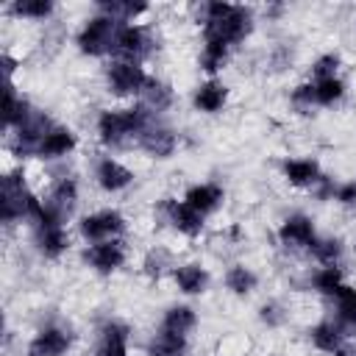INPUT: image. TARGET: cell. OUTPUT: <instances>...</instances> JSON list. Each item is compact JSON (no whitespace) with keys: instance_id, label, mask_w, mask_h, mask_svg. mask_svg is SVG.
<instances>
[{"instance_id":"1","label":"cell","mask_w":356,"mask_h":356,"mask_svg":"<svg viewBox=\"0 0 356 356\" xmlns=\"http://www.w3.org/2000/svg\"><path fill=\"white\" fill-rule=\"evenodd\" d=\"M197 25L203 39H217L234 50L253 33L256 14L250 6H242V3L206 0L197 6Z\"/></svg>"},{"instance_id":"2","label":"cell","mask_w":356,"mask_h":356,"mask_svg":"<svg viewBox=\"0 0 356 356\" xmlns=\"http://www.w3.org/2000/svg\"><path fill=\"white\" fill-rule=\"evenodd\" d=\"M153 120H159V117L153 111H147L139 100L125 103V106L100 108L95 117V136L106 150H117L125 145H136V139Z\"/></svg>"},{"instance_id":"3","label":"cell","mask_w":356,"mask_h":356,"mask_svg":"<svg viewBox=\"0 0 356 356\" xmlns=\"http://www.w3.org/2000/svg\"><path fill=\"white\" fill-rule=\"evenodd\" d=\"M36 197H39V192H33L28 186L25 170L22 167H8L0 178V220H3V225L28 222Z\"/></svg>"},{"instance_id":"4","label":"cell","mask_w":356,"mask_h":356,"mask_svg":"<svg viewBox=\"0 0 356 356\" xmlns=\"http://www.w3.org/2000/svg\"><path fill=\"white\" fill-rule=\"evenodd\" d=\"M103 81H106V92L117 100H139L150 72L145 70V64L136 61H122V58H108L106 70H103Z\"/></svg>"},{"instance_id":"5","label":"cell","mask_w":356,"mask_h":356,"mask_svg":"<svg viewBox=\"0 0 356 356\" xmlns=\"http://www.w3.org/2000/svg\"><path fill=\"white\" fill-rule=\"evenodd\" d=\"M117 28H120V22H114L111 17H106L100 11L89 14L81 22V28L75 31L78 53L86 58H111V44H114Z\"/></svg>"},{"instance_id":"6","label":"cell","mask_w":356,"mask_h":356,"mask_svg":"<svg viewBox=\"0 0 356 356\" xmlns=\"http://www.w3.org/2000/svg\"><path fill=\"white\" fill-rule=\"evenodd\" d=\"M156 50V33L147 22H131V25H120L114 44H111V58H122V61H136L145 64Z\"/></svg>"},{"instance_id":"7","label":"cell","mask_w":356,"mask_h":356,"mask_svg":"<svg viewBox=\"0 0 356 356\" xmlns=\"http://www.w3.org/2000/svg\"><path fill=\"white\" fill-rule=\"evenodd\" d=\"M72 348H75V331L67 323L50 320L31 334L25 345V356H70Z\"/></svg>"},{"instance_id":"8","label":"cell","mask_w":356,"mask_h":356,"mask_svg":"<svg viewBox=\"0 0 356 356\" xmlns=\"http://www.w3.org/2000/svg\"><path fill=\"white\" fill-rule=\"evenodd\" d=\"M128 231V220L120 209H97L78 220V236L83 245L106 242V239H122Z\"/></svg>"},{"instance_id":"9","label":"cell","mask_w":356,"mask_h":356,"mask_svg":"<svg viewBox=\"0 0 356 356\" xmlns=\"http://www.w3.org/2000/svg\"><path fill=\"white\" fill-rule=\"evenodd\" d=\"M50 125H53V120H50L42 108H36L19 128H14L11 134H6V150H8L14 159H19V161L36 159L39 142H42V136L47 134Z\"/></svg>"},{"instance_id":"10","label":"cell","mask_w":356,"mask_h":356,"mask_svg":"<svg viewBox=\"0 0 356 356\" xmlns=\"http://www.w3.org/2000/svg\"><path fill=\"white\" fill-rule=\"evenodd\" d=\"M159 214L164 217V222L175 234H181L186 239H197L206 231V217L200 211H195L184 197H161L159 200Z\"/></svg>"},{"instance_id":"11","label":"cell","mask_w":356,"mask_h":356,"mask_svg":"<svg viewBox=\"0 0 356 356\" xmlns=\"http://www.w3.org/2000/svg\"><path fill=\"white\" fill-rule=\"evenodd\" d=\"M81 259L95 275H114L128 264V245H125V239L92 242L83 248Z\"/></svg>"},{"instance_id":"12","label":"cell","mask_w":356,"mask_h":356,"mask_svg":"<svg viewBox=\"0 0 356 356\" xmlns=\"http://www.w3.org/2000/svg\"><path fill=\"white\" fill-rule=\"evenodd\" d=\"M317 234L320 231H317L314 220L309 214H303V211L286 214L275 228V239L286 253H306L312 248V242L317 239Z\"/></svg>"},{"instance_id":"13","label":"cell","mask_w":356,"mask_h":356,"mask_svg":"<svg viewBox=\"0 0 356 356\" xmlns=\"http://www.w3.org/2000/svg\"><path fill=\"white\" fill-rule=\"evenodd\" d=\"M92 178H95V184H97L100 192H106V195H122V192H128L134 186L136 172L128 164H122L117 156L103 153V156L95 159Z\"/></svg>"},{"instance_id":"14","label":"cell","mask_w":356,"mask_h":356,"mask_svg":"<svg viewBox=\"0 0 356 356\" xmlns=\"http://www.w3.org/2000/svg\"><path fill=\"white\" fill-rule=\"evenodd\" d=\"M136 147H139L147 159L164 161V159L175 156V150L181 147V134H178L172 125H167V122H161V120H153V122L142 131V136L136 139Z\"/></svg>"},{"instance_id":"15","label":"cell","mask_w":356,"mask_h":356,"mask_svg":"<svg viewBox=\"0 0 356 356\" xmlns=\"http://www.w3.org/2000/svg\"><path fill=\"white\" fill-rule=\"evenodd\" d=\"M92 356H131V325L125 320L108 317L97 325Z\"/></svg>"},{"instance_id":"16","label":"cell","mask_w":356,"mask_h":356,"mask_svg":"<svg viewBox=\"0 0 356 356\" xmlns=\"http://www.w3.org/2000/svg\"><path fill=\"white\" fill-rule=\"evenodd\" d=\"M278 172H281V178L289 186L306 189V192H312L320 184V178L325 175L323 167H320V161L314 156H286V159H281Z\"/></svg>"},{"instance_id":"17","label":"cell","mask_w":356,"mask_h":356,"mask_svg":"<svg viewBox=\"0 0 356 356\" xmlns=\"http://www.w3.org/2000/svg\"><path fill=\"white\" fill-rule=\"evenodd\" d=\"M31 234H33V248H36V253H39L44 261H58V259L70 250V245H72V236H70L67 222L33 225Z\"/></svg>"},{"instance_id":"18","label":"cell","mask_w":356,"mask_h":356,"mask_svg":"<svg viewBox=\"0 0 356 356\" xmlns=\"http://www.w3.org/2000/svg\"><path fill=\"white\" fill-rule=\"evenodd\" d=\"M228 97H231V89L225 81L220 78H206L200 81L195 89H192V108L197 114H206V117H214L220 114L225 106H228Z\"/></svg>"},{"instance_id":"19","label":"cell","mask_w":356,"mask_h":356,"mask_svg":"<svg viewBox=\"0 0 356 356\" xmlns=\"http://www.w3.org/2000/svg\"><path fill=\"white\" fill-rule=\"evenodd\" d=\"M75 147H78V134L70 125L53 122L47 128V134L42 136V142H39L36 159L39 161H58V159H67Z\"/></svg>"},{"instance_id":"20","label":"cell","mask_w":356,"mask_h":356,"mask_svg":"<svg viewBox=\"0 0 356 356\" xmlns=\"http://www.w3.org/2000/svg\"><path fill=\"white\" fill-rule=\"evenodd\" d=\"M195 211H200L203 217H211L222 209L225 203V186L217 184V181H197V184H189L181 195Z\"/></svg>"},{"instance_id":"21","label":"cell","mask_w":356,"mask_h":356,"mask_svg":"<svg viewBox=\"0 0 356 356\" xmlns=\"http://www.w3.org/2000/svg\"><path fill=\"white\" fill-rule=\"evenodd\" d=\"M170 275H172V284L178 286V292L186 295V298H200V295H206L209 286H211V275H209L206 264H200V261L175 264Z\"/></svg>"},{"instance_id":"22","label":"cell","mask_w":356,"mask_h":356,"mask_svg":"<svg viewBox=\"0 0 356 356\" xmlns=\"http://www.w3.org/2000/svg\"><path fill=\"white\" fill-rule=\"evenodd\" d=\"M345 339H348V328L339 325L334 317H323V320H317V323L309 328V342H312V348L320 350V353H325V356H331L334 350H339L342 345H348Z\"/></svg>"},{"instance_id":"23","label":"cell","mask_w":356,"mask_h":356,"mask_svg":"<svg viewBox=\"0 0 356 356\" xmlns=\"http://www.w3.org/2000/svg\"><path fill=\"white\" fill-rule=\"evenodd\" d=\"M50 206H56L61 214H72L75 211V206H78V200H81V184H78V178L75 175H58V178H53L50 181V186H47V192L42 195Z\"/></svg>"},{"instance_id":"24","label":"cell","mask_w":356,"mask_h":356,"mask_svg":"<svg viewBox=\"0 0 356 356\" xmlns=\"http://www.w3.org/2000/svg\"><path fill=\"white\" fill-rule=\"evenodd\" d=\"M33 111H36V106L17 89V83H6V97H3V128H6V134L19 128Z\"/></svg>"},{"instance_id":"25","label":"cell","mask_w":356,"mask_h":356,"mask_svg":"<svg viewBox=\"0 0 356 356\" xmlns=\"http://www.w3.org/2000/svg\"><path fill=\"white\" fill-rule=\"evenodd\" d=\"M3 14L17 22H47L56 14L53 0H11L3 6Z\"/></svg>"},{"instance_id":"26","label":"cell","mask_w":356,"mask_h":356,"mask_svg":"<svg viewBox=\"0 0 356 356\" xmlns=\"http://www.w3.org/2000/svg\"><path fill=\"white\" fill-rule=\"evenodd\" d=\"M95 11L111 17L120 25H131V22H142L150 14V6L139 0H100L95 3Z\"/></svg>"},{"instance_id":"27","label":"cell","mask_w":356,"mask_h":356,"mask_svg":"<svg viewBox=\"0 0 356 356\" xmlns=\"http://www.w3.org/2000/svg\"><path fill=\"white\" fill-rule=\"evenodd\" d=\"M231 47L228 44H222V42H217V39H203L200 42V53H197V67H200V72L206 75V78H217L225 67H228V61H231Z\"/></svg>"},{"instance_id":"28","label":"cell","mask_w":356,"mask_h":356,"mask_svg":"<svg viewBox=\"0 0 356 356\" xmlns=\"http://www.w3.org/2000/svg\"><path fill=\"white\" fill-rule=\"evenodd\" d=\"M159 328H161V331H170V334L189 337V334L197 328V312H195L189 303H170V306L161 312Z\"/></svg>"},{"instance_id":"29","label":"cell","mask_w":356,"mask_h":356,"mask_svg":"<svg viewBox=\"0 0 356 356\" xmlns=\"http://www.w3.org/2000/svg\"><path fill=\"white\" fill-rule=\"evenodd\" d=\"M345 284H348V281H345L342 264H317V267L312 270V275H309V289L317 292V295H323V298H328V300H331Z\"/></svg>"},{"instance_id":"30","label":"cell","mask_w":356,"mask_h":356,"mask_svg":"<svg viewBox=\"0 0 356 356\" xmlns=\"http://www.w3.org/2000/svg\"><path fill=\"white\" fill-rule=\"evenodd\" d=\"M139 103H142L147 111H153V114L159 117V114H164V111L172 108V103H175V92H172V86H170L164 78L150 75V81H147V86H145Z\"/></svg>"},{"instance_id":"31","label":"cell","mask_w":356,"mask_h":356,"mask_svg":"<svg viewBox=\"0 0 356 356\" xmlns=\"http://www.w3.org/2000/svg\"><path fill=\"white\" fill-rule=\"evenodd\" d=\"M222 284L225 289L234 295V298H250L259 286V275L253 267H248L245 261H236L231 267H225V275H222Z\"/></svg>"},{"instance_id":"32","label":"cell","mask_w":356,"mask_h":356,"mask_svg":"<svg viewBox=\"0 0 356 356\" xmlns=\"http://www.w3.org/2000/svg\"><path fill=\"white\" fill-rule=\"evenodd\" d=\"M145 356H189V337L156 328L145 345Z\"/></svg>"},{"instance_id":"33","label":"cell","mask_w":356,"mask_h":356,"mask_svg":"<svg viewBox=\"0 0 356 356\" xmlns=\"http://www.w3.org/2000/svg\"><path fill=\"white\" fill-rule=\"evenodd\" d=\"M306 256H312L317 264H342L345 242L339 236H334V234H317V239L312 242Z\"/></svg>"},{"instance_id":"34","label":"cell","mask_w":356,"mask_h":356,"mask_svg":"<svg viewBox=\"0 0 356 356\" xmlns=\"http://www.w3.org/2000/svg\"><path fill=\"white\" fill-rule=\"evenodd\" d=\"M331 306H334V320L339 325H345L348 331L356 328V286L345 284L334 298H331Z\"/></svg>"},{"instance_id":"35","label":"cell","mask_w":356,"mask_h":356,"mask_svg":"<svg viewBox=\"0 0 356 356\" xmlns=\"http://www.w3.org/2000/svg\"><path fill=\"white\" fill-rule=\"evenodd\" d=\"M345 92H348V83L342 81V75L314 81V100H317V108H334L337 103H342Z\"/></svg>"},{"instance_id":"36","label":"cell","mask_w":356,"mask_h":356,"mask_svg":"<svg viewBox=\"0 0 356 356\" xmlns=\"http://www.w3.org/2000/svg\"><path fill=\"white\" fill-rule=\"evenodd\" d=\"M339 67H342V58L339 53L328 50V53H320L312 67H309V81H323V78H337L339 75Z\"/></svg>"},{"instance_id":"37","label":"cell","mask_w":356,"mask_h":356,"mask_svg":"<svg viewBox=\"0 0 356 356\" xmlns=\"http://www.w3.org/2000/svg\"><path fill=\"white\" fill-rule=\"evenodd\" d=\"M289 106H292L295 111H300V114L317 108V100H314V81L306 78V81L295 83V86L289 89Z\"/></svg>"},{"instance_id":"38","label":"cell","mask_w":356,"mask_h":356,"mask_svg":"<svg viewBox=\"0 0 356 356\" xmlns=\"http://www.w3.org/2000/svg\"><path fill=\"white\" fill-rule=\"evenodd\" d=\"M172 261H170V253L167 250H161V248H156V250H150L147 256H145V261H142V273L150 278V281H159L167 270L172 273Z\"/></svg>"},{"instance_id":"39","label":"cell","mask_w":356,"mask_h":356,"mask_svg":"<svg viewBox=\"0 0 356 356\" xmlns=\"http://www.w3.org/2000/svg\"><path fill=\"white\" fill-rule=\"evenodd\" d=\"M259 323L267 325V328H281V325L286 323V309H284V303H278V300H264V303L259 306Z\"/></svg>"},{"instance_id":"40","label":"cell","mask_w":356,"mask_h":356,"mask_svg":"<svg viewBox=\"0 0 356 356\" xmlns=\"http://www.w3.org/2000/svg\"><path fill=\"white\" fill-rule=\"evenodd\" d=\"M334 203H339V206H345V209H356V175H353L350 181H339V184H337Z\"/></svg>"},{"instance_id":"41","label":"cell","mask_w":356,"mask_h":356,"mask_svg":"<svg viewBox=\"0 0 356 356\" xmlns=\"http://www.w3.org/2000/svg\"><path fill=\"white\" fill-rule=\"evenodd\" d=\"M0 67H3V78H6V83H14V75H17V70L22 67V58L19 56H14L8 47L0 53Z\"/></svg>"},{"instance_id":"42","label":"cell","mask_w":356,"mask_h":356,"mask_svg":"<svg viewBox=\"0 0 356 356\" xmlns=\"http://www.w3.org/2000/svg\"><path fill=\"white\" fill-rule=\"evenodd\" d=\"M331 356H356V350H353V348H348V345H342V348H339V350H334Z\"/></svg>"}]
</instances>
